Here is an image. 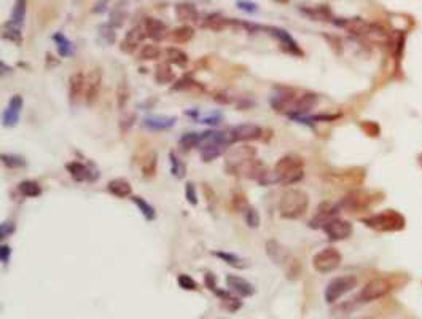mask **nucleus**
Returning a JSON list of instances; mask_svg holds the SVG:
<instances>
[{"label": "nucleus", "mask_w": 422, "mask_h": 319, "mask_svg": "<svg viewBox=\"0 0 422 319\" xmlns=\"http://www.w3.org/2000/svg\"><path fill=\"white\" fill-rule=\"evenodd\" d=\"M274 177L282 185L298 184L304 177V160L296 153H287L278 160L274 166Z\"/></svg>", "instance_id": "obj_1"}, {"label": "nucleus", "mask_w": 422, "mask_h": 319, "mask_svg": "<svg viewBox=\"0 0 422 319\" xmlns=\"http://www.w3.org/2000/svg\"><path fill=\"white\" fill-rule=\"evenodd\" d=\"M309 208V196L301 188H288L282 193L279 201V214L280 217L295 220L304 215Z\"/></svg>", "instance_id": "obj_2"}, {"label": "nucleus", "mask_w": 422, "mask_h": 319, "mask_svg": "<svg viewBox=\"0 0 422 319\" xmlns=\"http://www.w3.org/2000/svg\"><path fill=\"white\" fill-rule=\"evenodd\" d=\"M364 223L366 227L373 228L376 231H400L404 228V217L394 209H386L382 212H378L364 219Z\"/></svg>", "instance_id": "obj_3"}, {"label": "nucleus", "mask_w": 422, "mask_h": 319, "mask_svg": "<svg viewBox=\"0 0 422 319\" xmlns=\"http://www.w3.org/2000/svg\"><path fill=\"white\" fill-rule=\"evenodd\" d=\"M382 195L374 192H365V190H354L348 193L340 203V208L346 212H362L372 208L373 204L381 201Z\"/></svg>", "instance_id": "obj_4"}, {"label": "nucleus", "mask_w": 422, "mask_h": 319, "mask_svg": "<svg viewBox=\"0 0 422 319\" xmlns=\"http://www.w3.org/2000/svg\"><path fill=\"white\" fill-rule=\"evenodd\" d=\"M230 139L228 134L223 133H206L202 134V141L200 144V152L201 157L206 163H210L215 158H218L220 155L226 152Z\"/></svg>", "instance_id": "obj_5"}, {"label": "nucleus", "mask_w": 422, "mask_h": 319, "mask_svg": "<svg viewBox=\"0 0 422 319\" xmlns=\"http://www.w3.org/2000/svg\"><path fill=\"white\" fill-rule=\"evenodd\" d=\"M357 278L354 274H344V276L333 278L325 287V300L326 303H334L341 297H344L357 286Z\"/></svg>", "instance_id": "obj_6"}, {"label": "nucleus", "mask_w": 422, "mask_h": 319, "mask_svg": "<svg viewBox=\"0 0 422 319\" xmlns=\"http://www.w3.org/2000/svg\"><path fill=\"white\" fill-rule=\"evenodd\" d=\"M341 252L336 247H324L312 257V266L318 273H332L341 265Z\"/></svg>", "instance_id": "obj_7"}, {"label": "nucleus", "mask_w": 422, "mask_h": 319, "mask_svg": "<svg viewBox=\"0 0 422 319\" xmlns=\"http://www.w3.org/2000/svg\"><path fill=\"white\" fill-rule=\"evenodd\" d=\"M365 172L360 168H349V169H338L326 172L325 179L336 187H356L364 182Z\"/></svg>", "instance_id": "obj_8"}, {"label": "nucleus", "mask_w": 422, "mask_h": 319, "mask_svg": "<svg viewBox=\"0 0 422 319\" xmlns=\"http://www.w3.org/2000/svg\"><path fill=\"white\" fill-rule=\"evenodd\" d=\"M394 289V282L389 278H376L365 284L360 292L362 301H374L378 298L386 297Z\"/></svg>", "instance_id": "obj_9"}, {"label": "nucleus", "mask_w": 422, "mask_h": 319, "mask_svg": "<svg viewBox=\"0 0 422 319\" xmlns=\"http://www.w3.org/2000/svg\"><path fill=\"white\" fill-rule=\"evenodd\" d=\"M100 85H102V69L100 67H94L88 72L84 79V102L88 106H92L94 102L99 98V91H100Z\"/></svg>", "instance_id": "obj_10"}, {"label": "nucleus", "mask_w": 422, "mask_h": 319, "mask_svg": "<svg viewBox=\"0 0 422 319\" xmlns=\"http://www.w3.org/2000/svg\"><path fill=\"white\" fill-rule=\"evenodd\" d=\"M263 134V129L256 125L252 123H244V125H238L231 129L228 133V139L230 142H248V141H256L260 139Z\"/></svg>", "instance_id": "obj_11"}, {"label": "nucleus", "mask_w": 422, "mask_h": 319, "mask_svg": "<svg viewBox=\"0 0 422 319\" xmlns=\"http://www.w3.org/2000/svg\"><path fill=\"white\" fill-rule=\"evenodd\" d=\"M325 233L332 241H342V239H348L352 235V223L344 220V219H338L334 217L328 223H325Z\"/></svg>", "instance_id": "obj_12"}, {"label": "nucleus", "mask_w": 422, "mask_h": 319, "mask_svg": "<svg viewBox=\"0 0 422 319\" xmlns=\"http://www.w3.org/2000/svg\"><path fill=\"white\" fill-rule=\"evenodd\" d=\"M266 31H270L271 36L279 40L280 47L286 50L287 53L295 55V56H303V50L300 48V45L296 43V40L292 37L287 31H284V29H280V28H266Z\"/></svg>", "instance_id": "obj_13"}, {"label": "nucleus", "mask_w": 422, "mask_h": 319, "mask_svg": "<svg viewBox=\"0 0 422 319\" xmlns=\"http://www.w3.org/2000/svg\"><path fill=\"white\" fill-rule=\"evenodd\" d=\"M145 37H147L145 29L140 28V26H136V28L129 29L126 32L124 39L122 40V45H120V50H122L123 53H134V51L137 50V47L144 42Z\"/></svg>", "instance_id": "obj_14"}, {"label": "nucleus", "mask_w": 422, "mask_h": 319, "mask_svg": "<svg viewBox=\"0 0 422 319\" xmlns=\"http://www.w3.org/2000/svg\"><path fill=\"white\" fill-rule=\"evenodd\" d=\"M84 79L86 77L83 72H75L68 79V99H70L72 106H75L82 96H84Z\"/></svg>", "instance_id": "obj_15"}, {"label": "nucleus", "mask_w": 422, "mask_h": 319, "mask_svg": "<svg viewBox=\"0 0 422 319\" xmlns=\"http://www.w3.org/2000/svg\"><path fill=\"white\" fill-rule=\"evenodd\" d=\"M226 284H228V287L239 297H250L255 292L252 284L247 279H244L242 276H238V274H228Z\"/></svg>", "instance_id": "obj_16"}, {"label": "nucleus", "mask_w": 422, "mask_h": 319, "mask_svg": "<svg viewBox=\"0 0 422 319\" xmlns=\"http://www.w3.org/2000/svg\"><path fill=\"white\" fill-rule=\"evenodd\" d=\"M21 109H22V98L20 96V94H16V96L12 98L10 104H8L5 114H4V125L5 126H14L16 123H18Z\"/></svg>", "instance_id": "obj_17"}, {"label": "nucleus", "mask_w": 422, "mask_h": 319, "mask_svg": "<svg viewBox=\"0 0 422 319\" xmlns=\"http://www.w3.org/2000/svg\"><path fill=\"white\" fill-rule=\"evenodd\" d=\"M66 169L68 171V174H70V177L74 180H76V182H88V180H92L96 176H92V172L91 169L83 165V163L80 161H70V163H67L66 165Z\"/></svg>", "instance_id": "obj_18"}, {"label": "nucleus", "mask_w": 422, "mask_h": 319, "mask_svg": "<svg viewBox=\"0 0 422 319\" xmlns=\"http://www.w3.org/2000/svg\"><path fill=\"white\" fill-rule=\"evenodd\" d=\"M144 29L147 32V36L153 40H162L168 36V28L166 24L156 20V18H145L144 21Z\"/></svg>", "instance_id": "obj_19"}, {"label": "nucleus", "mask_w": 422, "mask_h": 319, "mask_svg": "<svg viewBox=\"0 0 422 319\" xmlns=\"http://www.w3.org/2000/svg\"><path fill=\"white\" fill-rule=\"evenodd\" d=\"M336 215V208L332 206L330 203H322L318 206L317 214L314 215V219L311 220V227H325V223H328L332 219H334Z\"/></svg>", "instance_id": "obj_20"}, {"label": "nucleus", "mask_w": 422, "mask_h": 319, "mask_svg": "<svg viewBox=\"0 0 422 319\" xmlns=\"http://www.w3.org/2000/svg\"><path fill=\"white\" fill-rule=\"evenodd\" d=\"M107 190L116 198H128L132 195V185L129 184L128 179L116 177V179H112L107 184Z\"/></svg>", "instance_id": "obj_21"}, {"label": "nucleus", "mask_w": 422, "mask_h": 319, "mask_svg": "<svg viewBox=\"0 0 422 319\" xmlns=\"http://www.w3.org/2000/svg\"><path fill=\"white\" fill-rule=\"evenodd\" d=\"M158 169V155L154 150H148L140 158V171L145 179H153Z\"/></svg>", "instance_id": "obj_22"}, {"label": "nucleus", "mask_w": 422, "mask_h": 319, "mask_svg": "<svg viewBox=\"0 0 422 319\" xmlns=\"http://www.w3.org/2000/svg\"><path fill=\"white\" fill-rule=\"evenodd\" d=\"M176 16L178 18V21H184V23H196L200 20V13H198L196 7L188 2H182V4L176 5Z\"/></svg>", "instance_id": "obj_23"}, {"label": "nucleus", "mask_w": 422, "mask_h": 319, "mask_svg": "<svg viewBox=\"0 0 422 319\" xmlns=\"http://www.w3.org/2000/svg\"><path fill=\"white\" fill-rule=\"evenodd\" d=\"M266 254H268V257L271 258L274 263L282 265L284 260H286L287 255H288L290 252L286 251V247H284V246L279 243V241L270 239L268 243H266Z\"/></svg>", "instance_id": "obj_24"}, {"label": "nucleus", "mask_w": 422, "mask_h": 319, "mask_svg": "<svg viewBox=\"0 0 422 319\" xmlns=\"http://www.w3.org/2000/svg\"><path fill=\"white\" fill-rule=\"evenodd\" d=\"M176 123L174 117H147L144 120V126L153 129V131H162V129H169Z\"/></svg>", "instance_id": "obj_25"}, {"label": "nucleus", "mask_w": 422, "mask_h": 319, "mask_svg": "<svg viewBox=\"0 0 422 319\" xmlns=\"http://www.w3.org/2000/svg\"><path fill=\"white\" fill-rule=\"evenodd\" d=\"M176 80V74L169 63H160L154 67V82L160 85H168Z\"/></svg>", "instance_id": "obj_26"}, {"label": "nucleus", "mask_w": 422, "mask_h": 319, "mask_svg": "<svg viewBox=\"0 0 422 319\" xmlns=\"http://www.w3.org/2000/svg\"><path fill=\"white\" fill-rule=\"evenodd\" d=\"M230 23H231V21L226 20V18H223L222 15L214 13V15H209L208 18L204 20L202 28L209 29V31H214V32H220V31H223V29H226Z\"/></svg>", "instance_id": "obj_27"}, {"label": "nucleus", "mask_w": 422, "mask_h": 319, "mask_svg": "<svg viewBox=\"0 0 422 319\" xmlns=\"http://www.w3.org/2000/svg\"><path fill=\"white\" fill-rule=\"evenodd\" d=\"M164 55H166V61L169 64H176L178 67H185L188 64V55L180 48L169 47V48H166Z\"/></svg>", "instance_id": "obj_28"}, {"label": "nucleus", "mask_w": 422, "mask_h": 319, "mask_svg": "<svg viewBox=\"0 0 422 319\" xmlns=\"http://www.w3.org/2000/svg\"><path fill=\"white\" fill-rule=\"evenodd\" d=\"M194 37V29L192 26H180L170 32V40L176 43H188Z\"/></svg>", "instance_id": "obj_29"}, {"label": "nucleus", "mask_w": 422, "mask_h": 319, "mask_svg": "<svg viewBox=\"0 0 422 319\" xmlns=\"http://www.w3.org/2000/svg\"><path fill=\"white\" fill-rule=\"evenodd\" d=\"M215 294L218 295V298L222 300V303L223 306H225L228 311H236V309H239L240 306H242V301L239 300V297H234V295H231L230 292L226 290H217Z\"/></svg>", "instance_id": "obj_30"}, {"label": "nucleus", "mask_w": 422, "mask_h": 319, "mask_svg": "<svg viewBox=\"0 0 422 319\" xmlns=\"http://www.w3.org/2000/svg\"><path fill=\"white\" fill-rule=\"evenodd\" d=\"M201 141H202V134L186 133V134H184L182 137H180L178 145H180V149H182L184 152H188V150H192L194 147H200Z\"/></svg>", "instance_id": "obj_31"}, {"label": "nucleus", "mask_w": 422, "mask_h": 319, "mask_svg": "<svg viewBox=\"0 0 422 319\" xmlns=\"http://www.w3.org/2000/svg\"><path fill=\"white\" fill-rule=\"evenodd\" d=\"M301 12H303L304 15H308L309 18L316 20V21H330L332 20V13H330V10L325 5L312 7V8H304V10H301Z\"/></svg>", "instance_id": "obj_32"}, {"label": "nucleus", "mask_w": 422, "mask_h": 319, "mask_svg": "<svg viewBox=\"0 0 422 319\" xmlns=\"http://www.w3.org/2000/svg\"><path fill=\"white\" fill-rule=\"evenodd\" d=\"M131 201L139 208V211L142 212V215L147 220H154V217H156V211H154L153 206L148 203V201H145L142 196H132L131 198Z\"/></svg>", "instance_id": "obj_33"}, {"label": "nucleus", "mask_w": 422, "mask_h": 319, "mask_svg": "<svg viewBox=\"0 0 422 319\" xmlns=\"http://www.w3.org/2000/svg\"><path fill=\"white\" fill-rule=\"evenodd\" d=\"M26 10H28V2L26 0H16L13 5V12H12V20L10 23H13L14 26H20L24 23L26 18Z\"/></svg>", "instance_id": "obj_34"}, {"label": "nucleus", "mask_w": 422, "mask_h": 319, "mask_svg": "<svg viewBox=\"0 0 422 319\" xmlns=\"http://www.w3.org/2000/svg\"><path fill=\"white\" fill-rule=\"evenodd\" d=\"M282 266H284V270H286V274H287L288 279H296L300 276V271H301L300 262L292 254L287 255V258L284 260Z\"/></svg>", "instance_id": "obj_35"}, {"label": "nucleus", "mask_w": 422, "mask_h": 319, "mask_svg": "<svg viewBox=\"0 0 422 319\" xmlns=\"http://www.w3.org/2000/svg\"><path fill=\"white\" fill-rule=\"evenodd\" d=\"M18 188L22 193V196H28V198H36V196L42 195V187L38 182H36V180H22L18 185Z\"/></svg>", "instance_id": "obj_36"}, {"label": "nucleus", "mask_w": 422, "mask_h": 319, "mask_svg": "<svg viewBox=\"0 0 422 319\" xmlns=\"http://www.w3.org/2000/svg\"><path fill=\"white\" fill-rule=\"evenodd\" d=\"M214 255L218 257V258H222L223 262L228 263V265H231L232 268H246V266H247V263L242 260V258L238 257V255H234V254H231V252L218 251V252H214Z\"/></svg>", "instance_id": "obj_37"}, {"label": "nucleus", "mask_w": 422, "mask_h": 319, "mask_svg": "<svg viewBox=\"0 0 422 319\" xmlns=\"http://www.w3.org/2000/svg\"><path fill=\"white\" fill-rule=\"evenodd\" d=\"M2 36L5 40H10L13 43H16V45H20L22 37H21V32H20V28L18 26H14L13 23H6L4 26V32H2Z\"/></svg>", "instance_id": "obj_38"}, {"label": "nucleus", "mask_w": 422, "mask_h": 319, "mask_svg": "<svg viewBox=\"0 0 422 319\" xmlns=\"http://www.w3.org/2000/svg\"><path fill=\"white\" fill-rule=\"evenodd\" d=\"M53 40L58 43V51L62 58H67L68 55H72V43L64 36V34H59V32L54 34Z\"/></svg>", "instance_id": "obj_39"}, {"label": "nucleus", "mask_w": 422, "mask_h": 319, "mask_svg": "<svg viewBox=\"0 0 422 319\" xmlns=\"http://www.w3.org/2000/svg\"><path fill=\"white\" fill-rule=\"evenodd\" d=\"M129 96H131V91H129V86L126 82H120L116 86V104L118 109H124L126 104L129 102Z\"/></svg>", "instance_id": "obj_40"}, {"label": "nucleus", "mask_w": 422, "mask_h": 319, "mask_svg": "<svg viewBox=\"0 0 422 319\" xmlns=\"http://www.w3.org/2000/svg\"><path fill=\"white\" fill-rule=\"evenodd\" d=\"M232 208H234V211H238V212H246L248 208H250V204H248L247 196H246L244 192L236 190L234 193H232Z\"/></svg>", "instance_id": "obj_41"}, {"label": "nucleus", "mask_w": 422, "mask_h": 319, "mask_svg": "<svg viewBox=\"0 0 422 319\" xmlns=\"http://www.w3.org/2000/svg\"><path fill=\"white\" fill-rule=\"evenodd\" d=\"M161 55V50L156 45H144L139 51V59L142 61H153V59H158Z\"/></svg>", "instance_id": "obj_42"}, {"label": "nucleus", "mask_w": 422, "mask_h": 319, "mask_svg": "<svg viewBox=\"0 0 422 319\" xmlns=\"http://www.w3.org/2000/svg\"><path fill=\"white\" fill-rule=\"evenodd\" d=\"M2 163L10 169H18V168H22L26 165L24 158L20 157V155H8V153L2 155Z\"/></svg>", "instance_id": "obj_43"}, {"label": "nucleus", "mask_w": 422, "mask_h": 319, "mask_svg": "<svg viewBox=\"0 0 422 319\" xmlns=\"http://www.w3.org/2000/svg\"><path fill=\"white\" fill-rule=\"evenodd\" d=\"M194 88L202 91V86L198 82H194L193 79H190V77H184V79H180L174 86H172V90H177V91H180V90H194Z\"/></svg>", "instance_id": "obj_44"}, {"label": "nucleus", "mask_w": 422, "mask_h": 319, "mask_svg": "<svg viewBox=\"0 0 422 319\" xmlns=\"http://www.w3.org/2000/svg\"><path fill=\"white\" fill-rule=\"evenodd\" d=\"M169 158H170V165H172V174H174L177 179H184L185 177V171H186L185 165L176 157L174 152L169 153Z\"/></svg>", "instance_id": "obj_45"}, {"label": "nucleus", "mask_w": 422, "mask_h": 319, "mask_svg": "<svg viewBox=\"0 0 422 319\" xmlns=\"http://www.w3.org/2000/svg\"><path fill=\"white\" fill-rule=\"evenodd\" d=\"M244 219H246V223L250 228H258V227H260V222H262L260 214H258V211L255 208H252V206L244 212Z\"/></svg>", "instance_id": "obj_46"}, {"label": "nucleus", "mask_w": 422, "mask_h": 319, "mask_svg": "<svg viewBox=\"0 0 422 319\" xmlns=\"http://www.w3.org/2000/svg\"><path fill=\"white\" fill-rule=\"evenodd\" d=\"M177 282H178V286L182 287L184 290H196L198 289L196 281L192 276H188V274H178Z\"/></svg>", "instance_id": "obj_47"}, {"label": "nucleus", "mask_w": 422, "mask_h": 319, "mask_svg": "<svg viewBox=\"0 0 422 319\" xmlns=\"http://www.w3.org/2000/svg\"><path fill=\"white\" fill-rule=\"evenodd\" d=\"M185 198L190 204H193V206L198 204V193H196V187L193 182H188L185 185Z\"/></svg>", "instance_id": "obj_48"}, {"label": "nucleus", "mask_w": 422, "mask_h": 319, "mask_svg": "<svg viewBox=\"0 0 422 319\" xmlns=\"http://www.w3.org/2000/svg\"><path fill=\"white\" fill-rule=\"evenodd\" d=\"M360 128L364 129L365 134H368V136L376 137L378 134H380V126H378L374 122H364V123L360 125Z\"/></svg>", "instance_id": "obj_49"}, {"label": "nucleus", "mask_w": 422, "mask_h": 319, "mask_svg": "<svg viewBox=\"0 0 422 319\" xmlns=\"http://www.w3.org/2000/svg\"><path fill=\"white\" fill-rule=\"evenodd\" d=\"M238 7L240 8V10L247 12V13H255V12H258L256 4H254V2H247V0H239V2H238Z\"/></svg>", "instance_id": "obj_50"}, {"label": "nucleus", "mask_w": 422, "mask_h": 319, "mask_svg": "<svg viewBox=\"0 0 422 319\" xmlns=\"http://www.w3.org/2000/svg\"><path fill=\"white\" fill-rule=\"evenodd\" d=\"M204 284H206V287H208L209 290L212 292H217V281H215V276L212 273H206L204 274Z\"/></svg>", "instance_id": "obj_51"}, {"label": "nucleus", "mask_w": 422, "mask_h": 319, "mask_svg": "<svg viewBox=\"0 0 422 319\" xmlns=\"http://www.w3.org/2000/svg\"><path fill=\"white\" fill-rule=\"evenodd\" d=\"M100 36L107 37V42H108V43H114L115 39H116L114 29L110 31V26H107V24H106V26H100Z\"/></svg>", "instance_id": "obj_52"}, {"label": "nucleus", "mask_w": 422, "mask_h": 319, "mask_svg": "<svg viewBox=\"0 0 422 319\" xmlns=\"http://www.w3.org/2000/svg\"><path fill=\"white\" fill-rule=\"evenodd\" d=\"M13 231H14V223L13 222H4L2 227H0V235H2V238L10 236Z\"/></svg>", "instance_id": "obj_53"}, {"label": "nucleus", "mask_w": 422, "mask_h": 319, "mask_svg": "<svg viewBox=\"0 0 422 319\" xmlns=\"http://www.w3.org/2000/svg\"><path fill=\"white\" fill-rule=\"evenodd\" d=\"M134 120H136V115H134V114L128 115L126 118L122 120V123H120V128H122L123 133H128V131H129V128L134 125Z\"/></svg>", "instance_id": "obj_54"}, {"label": "nucleus", "mask_w": 422, "mask_h": 319, "mask_svg": "<svg viewBox=\"0 0 422 319\" xmlns=\"http://www.w3.org/2000/svg\"><path fill=\"white\" fill-rule=\"evenodd\" d=\"M204 193H206V196H208V198H206V200H208V206L212 209L214 203H215V193H214V190L208 184H204Z\"/></svg>", "instance_id": "obj_55"}, {"label": "nucleus", "mask_w": 422, "mask_h": 319, "mask_svg": "<svg viewBox=\"0 0 422 319\" xmlns=\"http://www.w3.org/2000/svg\"><path fill=\"white\" fill-rule=\"evenodd\" d=\"M10 254H12L10 246H8V244H2V249H0V258H2L4 263H6L8 260H10Z\"/></svg>", "instance_id": "obj_56"}, {"label": "nucleus", "mask_w": 422, "mask_h": 319, "mask_svg": "<svg viewBox=\"0 0 422 319\" xmlns=\"http://www.w3.org/2000/svg\"><path fill=\"white\" fill-rule=\"evenodd\" d=\"M110 20H112V24H115L116 28H118V26L123 24V15L118 13V10H115L114 13L110 15Z\"/></svg>", "instance_id": "obj_57"}, {"label": "nucleus", "mask_w": 422, "mask_h": 319, "mask_svg": "<svg viewBox=\"0 0 422 319\" xmlns=\"http://www.w3.org/2000/svg\"><path fill=\"white\" fill-rule=\"evenodd\" d=\"M276 2H279V4H288L290 0H276Z\"/></svg>", "instance_id": "obj_58"}, {"label": "nucleus", "mask_w": 422, "mask_h": 319, "mask_svg": "<svg viewBox=\"0 0 422 319\" xmlns=\"http://www.w3.org/2000/svg\"><path fill=\"white\" fill-rule=\"evenodd\" d=\"M419 161H420V165H422V157H420V158H419Z\"/></svg>", "instance_id": "obj_59"}]
</instances>
